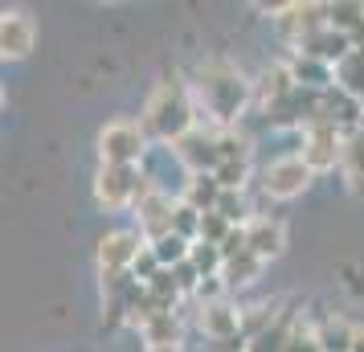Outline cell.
<instances>
[{"instance_id":"obj_1","label":"cell","mask_w":364,"mask_h":352,"mask_svg":"<svg viewBox=\"0 0 364 352\" xmlns=\"http://www.w3.org/2000/svg\"><path fill=\"white\" fill-rule=\"evenodd\" d=\"M303 181H307V168L299 164V160H282V164H274L266 172V188L274 197H295L299 188H303Z\"/></svg>"},{"instance_id":"obj_2","label":"cell","mask_w":364,"mask_h":352,"mask_svg":"<svg viewBox=\"0 0 364 352\" xmlns=\"http://www.w3.org/2000/svg\"><path fill=\"white\" fill-rule=\"evenodd\" d=\"M135 151H139V132L132 123H115V127L102 132V156L107 160H127Z\"/></svg>"},{"instance_id":"obj_3","label":"cell","mask_w":364,"mask_h":352,"mask_svg":"<svg viewBox=\"0 0 364 352\" xmlns=\"http://www.w3.org/2000/svg\"><path fill=\"white\" fill-rule=\"evenodd\" d=\"M29 46H33V25L25 17H4V53H13V58H21V53H29Z\"/></svg>"},{"instance_id":"obj_4","label":"cell","mask_w":364,"mask_h":352,"mask_svg":"<svg viewBox=\"0 0 364 352\" xmlns=\"http://www.w3.org/2000/svg\"><path fill=\"white\" fill-rule=\"evenodd\" d=\"M307 156H311V164H331V160H336V148H331V135H315L311 139V151H307Z\"/></svg>"},{"instance_id":"obj_5","label":"cell","mask_w":364,"mask_h":352,"mask_svg":"<svg viewBox=\"0 0 364 352\" xmlns=\"http://www.w3.org/2000/svg\"><path fill=\"white\" fill-rule=\"evenodd\" d=\"M254 250L274 254L279 250V230H274V225H258V234H254Z\"/></svg>"},{"instance_id":"obj_6","label":"cell","mask_w":364,"mask_h":352,"mask_svg":"<svg viewBox=\"0 0 364 352\" xmlns=\"http://www.w3.org/2000/svg\"><path fill=\"white\" fill-rule=\"evenodd\" d=\"M127 254H132L127 238H111V242H102V262H107V258L115 262V258H127Z\"/></svg>"},{"instance_id":"obj_7","label":"cell","mask_w":364,"mask_h":352,"mask_svg":"<svg viewBox=\"0 0 364 352\" xmlns=\"http://www.w3.org/2000/svg\"><path fill=\"white\" fill-rule=\"evenodd\" d=\"M156 352H172V348H156Z\"/></svg>"}]
</instances>
